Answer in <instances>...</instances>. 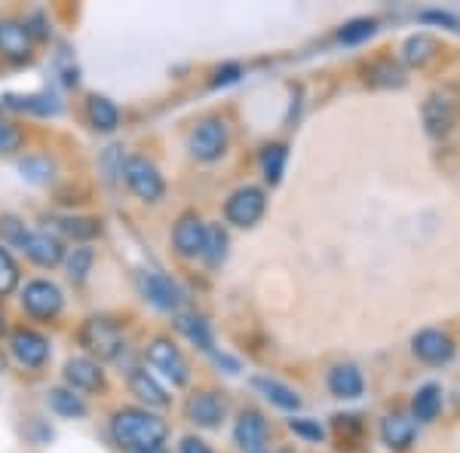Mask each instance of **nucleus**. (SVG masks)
Returning <instances> with one entry per match:
<instances>
[{
	"instance_id": "bb28decb",
	"label": "nucleus",
	"mask_w": 460,
	"mask_h": 453,
	"mask_svg": "<svg viewBox=\"0 0 460 453\" xmlns=\"http://www.w3.org/2000/svg\"><path fill=\"white\" fill-rule=\"evenodd\" d=\"M227 233L218 224H206V245H203V261L209 266H218L227 257Z\"/></svg>"
},
{
	"instance_id": "f257e3e1",
	"label": "nucleus",
	"mask_w": 460,
	"mask_h": 453,
	"mask_svg": "<svg viewBox=\"0 0 460 453\" xmlns=\"http://www.w3.org/2000/svg\"><path fill=\"white\" fill-rule=\"evenodd\" d=\"M111 435L114 441L126 450H145V448H160L163 438L169 435V426L157 414L145 411V407H123L111 420Z\"/></svg>"
},
{
	"instance_id": "6e6552de",
	"label": "nucleus",
	"mask_w": 460,
	"mask_h": 453,
	"mask_svg": "<svg viewBox=\"0 0 460 453\" xmlns=\"http://www.w3.org/2000/svg\"><path fill=\"white\" fill-rule=\"evenodd\" d=\"M147 365L157 368L166 380H172V386H184V383H188V377H190L188 359H184L181 349H178L172 340H166V337L154 340V344L147 346Z\"/></svg>"
},
{
	"instance_id": "a19ab883",
	"label": "nucleus",
	"mask_w": 460,
	"mask_h": 453,
	"mask_svg": "<svg viewBox=\"0 0 460 453\" xmlns=\"http://www.w3.org/2000/svg\"><path fill=\"white\" fill-rule=\"evenodd\" d=\"M0 331H4V316H0Z\"/></svg>"
},
{
	"instance_id": "7ed1b4c3",
	"label": "nucleus",
	"mask_w": 460,
	"mask_h": 453,
	"mask_svg": "<svg viewBox=\"0 0 460 453\" xmlns=\"http://www.w3.org/2000/svg\"><path fill=\"white\" fill-rule=\"evenodd\" d=\"M188 147H190V153L203 162L221 160L227 151V123L218 120V117H206V120L197 123V129L190 132Z\"/></svg>"
},
{
	"instance_id": "c9c22d12",
	"label": "nucleus",
	"mask_w": 460,
	"mask_h": 453,
	"mask_svg": "<svg viewBox=\"0 0 460 453\" xmlns=\"http://www.w3.org/2000/svg\"><path fill=\"white\" fill-rule=\"evenodd\" d=\"M19 147H22L19 126H13L10 120H0V153H13Z\"/></svg>"
},
{
	"instance_id": "e433bc0d",
	"label": "nucleus",
	"mask_w": 460,
	"mask_h": 453,
	"mask_svg": "<svg viewBox=\"0 0 460 453\" xmlns=\"http://www.w3.org/2000/svg\"><path fill=\"white\" fill-rule=\"evenodd\" d=\"M288 426H292V432L298 435V438H304V441H323L325 438V429L319 426L316 420H292L288 423Z\"/></svg>"
},
{
	"instance_id": "9d476101",
	"label": "nucleus",
	"mask_w": 460,
	"mask_h": 453,
	"mask_svg": "<svg viewBox=\"0 0 460 453\" xmlns=\"http://www.w3.org/2000/svg\"><path fill=\"white\" fill-rule=\"evenodd\" d=\"M10 353L16 355L19 365L40 368V365H47V359H49V340L31 328H19L10 334Z\"/></svg>"
},
{
	"instance_id": "473e14b6",
	"label": "nucleus",
	"mask_w": 460,
	"mask_h": 453,
	"mask_svg": "<svg viewBox=\"0 0 460 453\" xmlns=\"http://www.w3.org/2000/svg\"><path fill=\"white\" fill-rule=\"evenodd\" d=\"M10 108H19V110H34V114H58V105L53 95H28V99H6Z\"/></svg>"
},
{
	"instance_id": "aec40b11",
	"label": "nucleus",
	"mask_w": 460,
	"mask_h": 453,
	"mask_svg": "<svg viewBox=\"0 0 460 453\" xmlns=\"http://www.w3.org/2000/svg\"><path fill=\"white\" fill-rule=\"evenodd\" d=\"M86 117H89V123H93V129H99V132H114L117 126H120V110H117L114 101L105 99V95H89Z\"/></svg>"
},
{
	"instance_id": "423d86ee",
	"label": "nucleus",
	"mask_w": 460,
	"mask_h": 453,
	"mask_svg": "<svg viewBox=\"0 0 460 453\" xmlns=\"http://www.w3.org/2000/svg\"><path fill=\"white\" fill-rule=\"evenodd\" d=\"M264 209H267L264 190L246 184V187L234 190V193L227 196V203H225V218L230 221V224H236V227H255L258 221H261Z\"/></svg>"
},
{
	"instance_id": "412c9836",
	"label": "nucleus",
	"mask_w": 460,
	"mask_h": 453,
	"mask_svg": "<svg viewBox=\"0 0 460 453\" xmlns=\"http://www.w3.org/2000/svg\"><path fill=\"white\" fill-rule=\"evenodd\" d=\"M129 389L136 392L138 398L147 401L151 407H166L169 405V396H166V389L154 380L151 374H147L145 368H132L129 370Z\"/></svg>"
},
{
	"instance_id": "4be33fe9",
	"label": "nucleus",
	"mask_w": 460,
	"mask_h": 453,
	"mask_svg": "<svg viewBox=\"0 0 460 453\" xmlns=\"http://www.w3.org/2000/svg\"><path fill=\"white\" fill-rule=\"evenodd\" d=\"M442 411V389L436 383H427L414 392V401H411V414L418 423H433L439 417Z\"/></svg>"
},
{
	"instance_id": "f3484780",
	"label": "nucleus",
	"mask_w": 460,
	"mask_h": 453,
	"mask_svg": "<svg viewBox=\"0 0 460 453\" xmlns=\"http://www.w3.org/2000/svg\"><path fill=\"white\" fill-rule=\"evenodd\" d=\"M414 435H418V426L405 414H390L381 420V438L390 450H405L414 441Z\"/></svg>"
},
{
	"instance_id": "4468645a",
	"label": "nucleus",
	"mask_w": 460,
	"mask_h": 453,
	"mask_svg": "<svg viewBox=\"0 0 460 453\" xmlns=\"http://www.w3.org/2000/svg\"><path fill=\"white\" fill-rule=\"evenodd\" d=\"M225 414H227L225 398L212 389L194 392V396L188 398V420L197 423V426H203V429L218 426V423L225 420Z\"/></svg>"
},
{
	"instance_id": "393cba45",
	"label": "nucleus",
	"mask_w": 460,
	"mask_h": 453,
	"mask_svg": "<svg viewBox=\"0 0 460 453\" xmlns=\"http://www.w3.org/2000/svg\"><path fill=\"white\" fill-rule=\"evenodd\" d=\"M175 328L181 331L184 337L190 340V344H197L199 349H206V353H209V349H212V331H209V325L203 322V316H197V313H184V316H178Z\"/></svg>"
},
{
	"instance_id": "58836bf2",
	"label": "nucleus",
	"mask_w": 460,
	"mask_h": 453,
	"mask_svg": "<svg viewBox=\"0 0 460 453\" xmlns=\"http://www.w3.org/2000/svg\"><path fill=\"white\" fill-rule=\"evenodd\" d=\"M181 453H212V448L206 441H199V438H184L181 441Z\"/></svg>"
},
{
	"instance_id": "a211bd4d",
	"label": "nucleus",
	"mask_w": 460,
	"mask_h": 453,
	"mask_svg": "<svg viewBox=\"0 0 460 453\" xmlns=\"http://www.w3.org/2000/svg\"><path fill=\"white\" fill-rule=\"evenodd\" d=\"M25 251L28 257L37 264V266H56L58 261L65 257V248L56 236L49 233H28V242H25Z\"/></svg>"
},
{
	"instance_id": "dca6fc26",
	"label": "nucleus",
	"mask_w": 460,
	"mask_h": 453,
	"mask_svg": "<svg viewBox=\"0 0 460 453\" xmlns=\"http://www.w3.org/2000/svg\"><path fill=\"white\" fill-rule=\"evenodd\" d=\"M0 53L10 62H28L31 58V31L19 22H0Z\"/></svg>"
},
{
	"instance_id": "c85d7f7f",
	"label": "nucleus",
	"mask_w": 460,
	"mask_h": 453,
	"mask_svg": "<svg viewBox=\"0 0 460 453\" xmlns=\"http://www.w3.org/2000/svg\"><path fill=\"white\" fill-rule=\"evenodd\" d=\"M93 248H86V245H80V248H74L68 255V261H65V270H68V279L74 282V285H80V282H86L89 270H93Z\"/></svg>"
},
{
	"instance_id": "72a5a7b5",
	"label": "nucleus",
	"mask_w": 460,
	"mask_h": 453,
	"mask_svg": "<svg viewBox=\"0 0 460 453\" xmlns=\"http://www.w3.org/2000/svg\"><path fill=\"white\" fill-rule=\"evenodd\" d=\"M28 242V230L22 221L16 218H0V245H16V248H25Z\"/></svg>"
},
{
	"instance_id": "c756f323",
	"label": "nucleus",
	"mask_w": 460,
	"mask_h": 453,
	"mask_svg": "<svg viewBox=\"0 0 460 453\" xmlns=\"http://www.w3.org/2000/svg\"><path fill=\"white\" fill-rule=\"evenodd\" d=\"M19 172L25 181H31V184H49L53 181L56 166L47 157H28V160L19 162Z\"/></svg>"
},
{
	"instance_id": "9b49d317",
	"label": "nucleus",
	"mask_w": 460,
	"mask_h": 453,
	"mask_svg": "<svg viewBox=\"0 0 460 453\" xmlns=\"http://www.w3.org/2000/svg\"><path fill=\"white\" fill-rule=\"evenodd\" d=\"M172 245L181 257H199L203 255V245H206V224L203 218L194 212L181 214L178 224L172 230Z\"/></svg>"
},
{
	"instance_id": "f03ea898",
	"label": "nucleus",
	"mask_w": 460,
	"mask_h": 453,
	"mask_svg": "<svg viewBox=\"0 0 460 453\" xmlns=\"http://www.w3.org/2000/svg\"><path fill=\"white\" fill-rule=\"evenodd\" d=\"M460 123V89L442 86L424 101V126L433 138L451 135V129Z\"/></svg>"
},
{
	"instance_id": "4c0bfd02",
	"label": "nucleus",
	"mask_w": 460,
	"mask_h": 453,
	"mask_svg": "<svg viewBox=\"0 0 460 453\" xmlns=\"http://www.w3.org/2000/svg\"><path fill=\"white\" fill-rule=\"evenodd\" d=\"M236 77H240V68H236V65H225V68L215 71V80H212V83H215V86H221V83H234Z\"/></svg>"
},
{
	"instance_id": "cd10ccee",
	"label": "nucleus",
	"mask_w": 460,
	"mask_h": 453,
	"mask_svg": "<svg viewBox=\"0 0 460 453\" xmlns=\"http://www.w3.org/2000/svg\"><path fill=\"white\" fill-rule=\"evenodd\" d=\"M433 56H436V40H433V37H427V34L408 37L405 47H402V58L408 65H427Z\"/></svg>"
},
{
	"instance_id": "ddd939ff",
	"label": "nucleus",
	"mask_w": 460,
	"mask_h": 453,
	"mask_svg": "<svg viewBox=\"0 0 460 453\" xmlns=\"http://www.w3.org/2000/svg\"><path fill=\"white\" fill-rule=\"evenodd\" d=\"M267 438H270V426H267V420L258 411H243L240 417H236L234 441L246 453H264Z\"/></svg>"
},
{
	"instance_id": "7c9ffc66",
	"label": "nucleus",
	"mask_w": 460,
	"mask_h": 453,
	"mask_svg": "<svg viewBox=\"0 0 460 453\" xmlns=\"http://www.w3.org/2000/svg\"><path fill=\"white\" fill-rule=\"evenodd\" d=\"M375 31H377V22L375 19H353V22H347V25L338 31V40L347 43V47H356V43L368 40V37H372Z\"/></svg>"
},
{
	"instance_id": "f8f14e48",
	"label": "nucleus",
	"mask_w": 460,
	"mask_h": 453,
	"mask_svg": "<svg viewBox=\"0 0 460 453\" xmlns=\"http://www.w3.org/2000/svg\"><path fill=\"white\" fill-rule=\"evenodd\" d=\"M411 349L420 362H427V365H445V362L455 355V340L439 328H427V331L414 334Z\"/></svg>"
},
{
	"instance_id": "0eeeda50",
	"label": "nucleus",
	"mask_w": 460,
	"mask_h": 453,
	"mask_svg": "<svg viewBox=\"0 0 460 453\" xmlns=\"http://www.w3.org/2000/svg\"><path fill=\"white\" fill-rule=\"evenodd\" d=\"M62 303H65L62 288L47 279L28 282L25 292H22V307H25V313H31L34 318H56L62 313Z\"/></svg>"
},
{
	"instance_id": "1a4fd4ad",
	"label": "nucleus",
	"mask_w": 460,
	"mask_h": 453,
	"mask_svg": "<svg viewBox=\"0 0 460 453\" xmlns=\"http://www.w3.org/2000/svg\"><path fill=\"white\" fill-rule=\"evenodd\" d=\"M138 288H142V294L154 303V307L166 309V313L178 309V307H181V301H184L181 288H178L175 282L166 276V273H157V270H145L142 276H138Z\"/></svg>"
},
{
	"instance_id": "2f4dec72",
	"label": "nucleus",
	"mask_w": 460,
	"mask_h": 453,
	"mask_svg": "<svg viewBox=\"0 0 460 453\" xmlns=\"http://www.w3.org/2000/svg\"><path fill=\"white\" fill-rule=\"evenodd\" d=\"M58 224H62V233H68L71 240H80V242L99 236V230H102L95 218H62Z\"/></svg>"
},
{
	"instance_id": "20e7f679",
	"label": "nucleus",
	"mask_w": 460,
	"mask_h": 453,
	"mask_svg": "<svg viewBox=\"0 0 460 453\" xmlns=\"http://www.w3.org/2000/svg\"><path fill=\"white\" fill-rule=\"evenodd\" d=\"M123 178L129 184V190L136 193L145 203H157L166 193V184H163V175L157 172L154 162H147L145 157H129L123 162Z\"/></svg>"
},
{
	"instance_id": "5701e85b",
	"label": "nucleus",
	"mask_w": 460,
	"mask_h": 453,
	"mask_svg": "<svg viewBox=\"0 0 460 453\" xmlns=\"http://www.w3.org/2000/svg\"><path fill=\"white\" fill-rule=\"evenodd\" d=\"M255 389L261 392V396L270 401V405L283 407V411H298L301 407V398L295 389H288V386H283L279 380H270V377H258L255 380Z\"/></svg>"
},
{
	"instance_id": "6ab92c4d",
	"label": "nucleus",
	"mask_w": 460,
	"mask_h": 453,
	"mask_svg": "<svg viewBox=\"0 0 460 453\" xmlns=\"http://www.w3.org/2000/svg\"><path fill=\"white\" fill-rule=\"evenodd\" d=\"M329 389H332V396H338V398H359L362 389H366L362 370L350 365V362H347V365H335L329 374Z\"/></svg>"
},
{
	"instance_id": "f704fd0d",
	"label": "nucleus",
	"mask_w": 460,
	"mask_h": 453,
	"mask_svg": "<svg viewBox=\"0 0 460 453\" xmlns=\"http://www.w3.org/2000/svg\"><path fill=\"white\" fill-rule=\"evenodd\" d=\"M16 285H19V266L13 261L10 251L0 245V294L16 292Z\"/></svg>"
},
{
	"instance_id": "ea45409f",
	"label": "nucleus",
	"mask_w": 460,
	"mask_h": 453,
	"mask_svg": "<svg viewBox=\"0 0 460 453\" xmlns=\"http://www.w3.org/2000/svg\"><path fill=\"white\" fill-rule=\"evenodd\" d=\"M132 453H166L163 448H145V450H132Z\"/></svg>"
},
{
	"instance_id": "b1692460",
	"label": "nucleus",
	"mask_w": 460,
	"mask_h": 453,
	"mask_svg": "<svg viewBox=\"0 0 460 453\" xmlns=\"http://www.w3.org/2000/svg\"><path fill=\"white\" fill-rule=\"evenodd\" d=\"M49 407H53L58 417H65V420L86 417V401L80 398L74 389H65V386H58V389H49Z\"/></svg>"
},
{
	"instance_id": "39448f33",
	"label": "nucleus",
	"mask_w": 460,
	"mask_h": 453,
	"mask_svg": "<svg viewBox=\"0 0 460 453\" xmlns=\"http://www.w3.org/2000/svg\"><path fill=\"white\" fill-rule=\"evenodd\" d=\"M80 344L99 359H117L123 349V334L108 318H86L80 328Z\"/></svg>"
},
{
	"instance_id": "2eb2a0df",
	"label": "nucleus",
	"mask_w": 460,
	"mask_h": 453,
	"mask_svg": "<svg viewBox=\"0 0 460 453\" xmlns=\"http://www.w3.org/2000/svg\"><path fill=\"white\" fill-rule=\"evenodd\" d=\"M65 383L74 392H99L105 386V374H102V368L93 359L77 355V359H71L65 365Z\"/></svg>"
},
{
	"instance_id": "a878e982",
	"label": "nucleus",
	"mask_w": 460,
	"mask_h": 453,
	"mask_svg": "<svg viewBox=\"0 0 460 453\" xmlns=\"http://www.w3.org/2000/svg\"><path fill=\"white\" fill-rule=\"evenodd\" d=\"M286 162H288V151L286 144H267L264 153H261V172L270 184H279L283 181V172H286Z\"/></svg>"
}]
</instances>
